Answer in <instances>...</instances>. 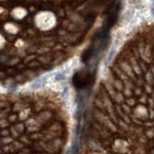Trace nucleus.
Returning <instances> with one entry per match:
<instances>
[{"label": "nucleus", "instance_id": "obj_2", "mask_svg": "<svg viewBox=\"0 0 154 154\" xmlns=\"http://www.w3.org/2000/svg\"><path fill=\"white\" fill-rule=\"evenodd\" d=\"M64 77H65V73H63V72H60V73H58L55 77V80L56 81H59V80H62V79H64Z\"/></svg>", "mask_w": 154, "mask_h": 154}, {"label": "nucleus", "instance_id": "obj_1", "mask_svg": "<svg viewBox=\"0 0 154 154\" xmlns=\"http://www.w3.org/2000/svg\"><path fill=\"white\" fill-rule=\"evenodd\" d=\"M114 54H115V46H113L112 47V49H111V51H110V53H109V55H108V57H107V59H106V63H108L112 60V58H113V56H114Z\"/></svg>", "mask_w": 154, "mask_h": 154}]
</instances>
